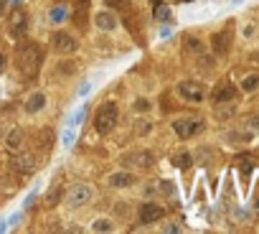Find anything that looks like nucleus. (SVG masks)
Segmentation results:
<instances>
[{
  "label": "nucleus",
  "instance_id": "f257e3e1",
  "mask_svg": "<svg viewBox=\"0 0 259 234\" xmlns=\"http://www.w3.org/2000/svg\"><path fill=\"white\" fill-rule=\"evenodd\" d=\"M41 61H44V51H41L39 44L23 41L16 49V66H18V71L23 76H28V79H33V76L41 71Z\"/></svg>",
  "mask_w": 259,
  "mask_h": 234
},
{
  "label": "nucleus",
  "instance_id": "f03ea898",
  "mask_svg": "<svg viewBox=\"0 0 259 234\" xmlns=\"http://www.w3.org/2000/svg\"><path fill=\"white\" fill-rule=\"evenodd\" d=\"M117 120H120L117 102L107 99V102H104V104H99V107H97V112H94V130H97V133H102V135H107L109 130H112V128L117 125Z\"/></svg>",
  "mask_w": 259,
  "mask_h": 234
},
{
  "label": "nucleus",
  "instance_id": "7ed1b4c3",
  "mask_svg": "<svg viewBox=\"0 0 259 234\" xmlns=\"http://www.w3.org/2000/svg\"><path fill=\"white\" fill-rule=\"evenodd\" d=\"M92 196H94L92 186H87V183H74V186L66 191V204L74 206V209H79V206H87V204L92 201Z\"/></svg>",
  "mask_w": 259,
  "mask_h": 234
},
{
  "label": "nucleus",
  "instance_id": "20e7f679",
  "mask_svg": "<svg viewBox=\"0 0 259 234\" xmlns=\"http://www.w3.org/2000/svg\"><path fill=\"white\" fill-rule=\"evenodd\" d=\"M173 130H175L178 138L188 140V138H193L196 133L203 130V120H198V117H178V120L173 123Z\"/></svg>",
  "mask_w": 259,
  "mask_h": 234
},
{
  "label": "nucleus",
  "instance_id": "39448f33",
  "mask_svg": "<svg viewBox=\"0 0 259 234\" xmlns=\"http://www.w3.org/2000/svg\"><path fill=\"white\" fill-rule=\"evenodd\" d=\"M178 94L186 99V102H193V104H201L206 99V87L201 82H193V79H186L178 84Z\"/></svg>",
  "mask_w": 259,
  "mask_h": 234
},
{
  "label": "nucleus",
  "instance_id": "423d86ee",
  "mask_svg": "<svg viewBox=\"0 0 259 234\" xmlns=\"http://www.w3.org/2000/svg\"><path fill=\"white\" fill-rule=\"evenodd\" d=\"M77 38H74L71 33H66V31H56L54 36H51V49L56 51V54H74L77 51Z\"/></svg>",
  "mask_w": 259,
  "mask_h": 234
},
{
  "label": "nucleus",
  "instance_id": "0eeeda50",
  "mask_svg": "<svg viewBox=\"0 0 259 234\" xmlns=\"http://www.w3.org/2000/svg\"><path fill=\"white\" fill-rule=\"evenodd\" d=\"M163 216H165V209H163L160 204H155V201H145V204L140 206V211H137L140 224H155V221H160Z\"/></svg>",
  "mask_w": 259,
  "mask_h": 234
},
{
  "label": "nucleus",
  "instance_id": "6e6552de",
  "mask_svg": "<svg viewBox=\"0 0 259 234\" xmlns=\"http://www.w3.org/2000/svg\"><path fill=\"white\" fill-rule=\"evenodd\" d=\"M36 168H39V158H36L33 153H23V150H18L16 153V158H13V171L16 173H33Z\"/></svg>",
  "mask_w": 259,
  "mask_h": 234
},
{
  "label": "nucleus",
  "instance_id": "1a4fd4ad",
  "mask_svg": "<svg viewBox=\"0 0 259 234\" xmlns=\"http://www.w3.org/2000/svg\"><path fill=\"white\" fill-rule=\"evenodd\" d=\"M122 163L132 168H150L153 166V153L150 150H132L122 155Z\"/></svg>",
  "mask_w": 259,
  "mask_h": 234
},
{
  "label": "nucleus",
  "instance_id": "9d476101",
  "mask_svg": "<svg viewBox=\"0 0 259 234\" xmlns=\"http://www.w3.org/2000/svg\"><path fill=\"white\" fill-rule=\"evenodd\" d=\"M8 28H11V33H13L16 38H23L26 31H28V13H26L23 8H16V11L11 13V23H8Z\"/></svg>",
  "mask_w": 259,
  "mask_h": 234
},
{
  "label": "nucleus",
  "instance_id": "9b49d317",
  "mask_svg": "<svg viewBox=\"0 0 259 234\" xmlns=\"http://www.w3.org/2000/svg\"><path fill=\"white\" fill-rule=\"evenodd\" d=\"M94 26L99 31H115L117 28V16L112 11H99V13H94Z\"/></svg>",
  "mask_w": 259,
  "mask_h": 234
},
{
  "label": "nucleus",
  "instance_id": "f8f14e48",
  "mask_svg": "<svg viewBox=\"0 0 259 234\" xmlns=\"http://www.w3.org/2000/svg\"><path fill=\"white\" fill-rule=\"evenodd\" d=\"M236 99V87L231 82H224V84H218L216 92H213V102H234Z\"/></svg>",
  "mask_w": 259,
  "mask_h": 234
},
{
  "label": "nucleus",
  "instance_id": "ddd939ff",
  "mask_svg": "<svg viewBox=\"0 0 259 234\" xmlns=\"http://www.w3.org/2000/svg\"><path fill=\"white\" fill-rule=\"evenodd\" d=\"M44 107H46V94H44V92H33V94L26 99V104H23V109H26L28 114L41 112Z\"/></svg>",
  "mask_w": 259,
  "mask_h": 234
},
{
  "label": "nucleus",
  "instance_id": "4468645a",
  "mask_svg": "<svg viewBox=\"0 0 259 234\" xmlns=\"http://www.w3.org/2000/svg\"><path fill=\"white\" fill-rule=\"evenodd\" d=\"M137 178L132 176V173H127V171H117V173H112L109 176V186L112 188H127V186H132Z\"/></svg>",
  "mask_w": 259,
  "mask_h": 234
},
{
  "label": "nucleus",
  "instance_id": "2eb2a0df",
  "mask_svg": "<svg viewBox=\"0 0 259 234\" xmlns=\"http://www.w3.org/2000/svg\"><path fill=\"white\" fill-rule=\"evenodd\" d=\"M6 148H8L11 153H18V150L23 148V130H21V128H13V130H11V135H8V140H6Z\"/></svg>",
  "mask_w": 259,
  "mask_h": 234
},
{
  "label": "nucleus",
  "instance_id": "dca6fc26",
  "mask_svg": "<svg viewBox=\"0 0 259 234\" xmlns=\"http://www.w3.org/2000/svg\"><path fill=\"white\" fill-rule=\"evenodd\" d=\"M211 46H213L216 54H226V51H229V31L216 33V36L211 38Z\"/></svg>",
  "mask_w": 259,
  "mask_h": 234
},
{
  "label": "nucleus",
  "instance_id": "f3484780",
  "mask_svg": "<svg viewBox=\"0 0 259 234\" xmlns=\"http://www.w3.org/2000/svg\"><path fill=\"white\" fill-rule=\"evenodd\" d=\"M191 163H193V158H191V153H186V150L173 155V166H175V168H180V171H188V168H191Z\"/></svg>",
  "mask_w": 259,
  "mask_h": 234
},
{
  "label": "nucleus",
  "instance_id": "a211bd4d",
  "mask_svg": "<svg viewBox=\"0 0 259 234\" xmlns=\"http://www.w3.org/2000/svg\"><path fill=\"white\" fill-rule=\"evenodd\" d=\"M87 11H89V0H79L77 6V16H74V23H77L79 28L87 26Z\"/></svg>",
  "mask_w": 259,
  "mask_h": 234
},
{
  "label": "nucleus",
  "instance_id": "6ab92c4d",
  "mask_svg": "<svg viewBox=\"0 0 259 234\" xmlns=\"http://www.w3.org/2000/svg\"><path fill=\"white\" fill-rule=\"evenodd\" d=\"M36 143L41 145V150H51V143H54V133L51 130H41L36 135Z\"/></svg>",
  "mask_w": 259,
  "mask_h": 234
},
{
  "label": "nucleus",
  "instance_id": "aec40b11",
  "mask_svg": "<svg viewBox=\"0 0 259 234\" xmlns=\"http://www.w3.org/2000/svg\"><path fill=\"white\" fill-rule=\"evenodd\" d=\"M231 114H234V104H231V102H218V107H216V117H221V120H229Z\"/></svg>",
  "mask_w": 259,
  "mask_h": 234
},
{
  "label": "nucleus",
  "instance_id": "412c9836",
  "mask_svg": "<svg viewBox=\"0 0 259 234\" xmlns=\"http://www.w3.org/2000/svg\"><path fill=\"white\" fill-rule=\"evenodd\" d=\"M59 196H61V186H59V183H51V188H49V193H46V206H56Z\"/></svg>",
  "mask_w": 259,
  "mask_h": 234
},
{
  "label": "nucleus",
  "instance_id": "4be33fe9",
  "mask_svg": "<svg viewBox=\"0 0 259 234\" xmlns=\"http://www.w3.org/2000/svg\"><path fill=\"white\" fill-rule=\"evenodd\" d=\"M115 229V224L109 221L107 216H102V219H94V224H92V231H112Z\"/></svg>",
  "mask_w": 259,
  "mask_h": 234
},
{
  "label": "nucleus",
  "instance_id": "5701e85b",
  "mask_svg": "<svg viewBox=\"0 0 259 234\" xmlns=\"http://www.w3.org/2000/svg\"><path fill=\"white\" fill-rule=\"evenodd\" d=\"M259 87V74H249V76H244V82H241V89L244 92H254Z\"/></svg>",
  "mask_w": 259,
  "mask_h": 234
},
{
  "label": "nucleus",
  "instance_id": "b1692460",
  "mask_svg": "<svg viewBox=\"0 0 259 234\" xmlns=\"http://www.w3.org/2000/svg\"><path fill=\"white\" fill-rule=\"evenodd\" d=\"M132 107H135V112H147V109H150V99H145V97H137Z\"/></svg>",
  "mask_w": 259,
  "mask_h": 234
},
{
  "label": "nucleus",
  "instance_id": "393cba45",
  "mask_svg": "<svg viewBox=\"0 0 259 234\" xmlns=\"http://www.w3.org/2000/svg\"><path fill=\"white\" fill-rule=\"evenodd\" d=\"M256 130H259V120H256V117H249L246 125H244V133H246V135H254Z\"/></svg>",
  "mask_w": 259,
  "mask_h": 234
},
{
  "label": "nucleus",
  "instance_id": "a878e982",
  "mask_svg": "<svg viewBox=\"0 0 259 234\" xmlns=\"http://www.w3.org/2000/svg\"><path fill=\"white\" fill-rule=\"evenodd\" d=\"M64 16H66V8H54V11H51V21H54V23H61Z\"/></svg>",
  "mask_w": 259,
  "mask_h": 234
},
{
  "label": "nucleus",
  "instance_id": "bb28decb",
  "mask_svg": "<svg viewBox=\"0 0 259 234\" xmlns=\"http://www.w3.org/2000/svg\"><path fill=\"white\" fill-rule=\"evenodd\" d=\"M147 130H150V125H147V120H137V133H147Z\"/></svg>",
  "mask_w": 259,
  "mask_h": 234
},
{
  "label": "nucleus",
  "instance_id": "cd10ccee",
  "mask_svg": "<svg viewBox=\"0 0 259 234\" xmlns=\"http://www.w3.org/2000/svg\"><path fill=\"white\" fill-rule=\"evenodd\" d=\"M186 46H188V49H193V51H201V49H203V46L196 41V38H188V44H186Z\"/></svg>",
  "mask_w": 259,
  "mask_h": 234
},
{
  "label": "nucleus",
  "instance_id": "c85d7f7f",
  "mask_svg": "<svg viewBox=\"0 0 259 234\" xmlns=\"http://www.w3.org/2000/svg\"><path fill=\"white\" fill-rule=\"evenodd\" d=\"M107 3L112 6V8H125V6H127V0H107Z\"/></svg>",
  "mask_w": 259,
  "mask_h": 234
},
{
  "label": "nucleus",
  "instance_id": "c756f323",
  "mask_svg": "<svg viewBox=\"0 0 259 234\" xmlns=\"http://www.w3.org/2000/svg\"><path fill=\"white\" fill-rule=\"evenodd\" d=\"M168 16H170L168 8H158V18H168Z\"/></svg>",
  "mask_w": 259,
  "mask_h": 234
},
{
  "label": "nucleus",
  "instance_id": "7c9ffc66",
  "mask_svg": "<svg viewBox=\"0 0 259 234\" xmlns=\"http://www.w3.org/2000/svg\"><path fill=\"white\" fill-rule=\"evenodd\" d=\"M3 69H6V54L0 51V74H3Z\"/></svg>",
  "mask_w": 259,
  "mask_h": 234
},
{
  "label": "nucleus",
  "instance_id": "2f4dec72",
  "mask_svg": "<svg viewBox=\"0 0 259 234\" xmlns=\"http://www.w3.org/2000/svg\"><path fill=\"white\" fill-rule=\"evenodd\" d=\"M11 3H16V6H18V3H21V0H11Z\"/></svg>",
  "mask_w": 259,
  "mask_h": 234
},
{
  "label": "nucleus",
  "instance_id": "473e14b6",
  "mask_svg": "<svg viewBox=\"0 0 259 234\" xmlns=\"http://www.w3.org/2000/svg\"><path fill=\"white\" fill-rule=\"evenodd\" d=\"M0 11H3V0H0Z\"/></svg>",
  "mask_w": 259,
  "mask_h": 234
}]
</instances>
